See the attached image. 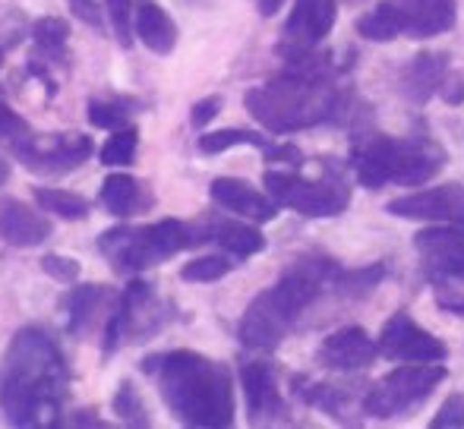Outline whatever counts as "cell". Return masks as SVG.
I'll use <instances>...</instances> for the list:
<instances>
[{"instance_id": "cell-9", "label": "cell", "mask_w": 464, "mask_h": 429, "mask_svg": "<svg viewBox=\"0 0 464 429\" xmlns=\"http://www.w3.org/2000/svg\"><path fill=\"white\" fill-rule=\"evenodd\" d=\"M171 319V307L155 294L152 284L133 281L117 297V307L104 325V350L114 354L123 344L149 341L155 331H161Z\"/></svg>"}, {"instance_id": "cell-22", "label": "cell", "mask_w": 464, "mask_h": 429, "mask_svg": "<svg viewBox=\"0 0 464 429\" xmlns=\"http://www.w3.org/2000/svg\"><path fill=\"white\" fill-rule=\"evenodd\" d=\"M54 234L51 221L19 199H0V240L19 250L42 246Z\"/></svg>"}, {"instance_id": "cell-47", "label": "cell", "mask_w": 464, "mask_h": 429, "mask_svg": "<svg viewBox=\"0 0 464 429\" xmlns=\"http://www.w3.org/2000/svg\"><path fill=\"white\" fill-rule=\"evenodd\" d=\"M351 4H361V0H351Z\"/></svg>"}, {"instance_id": "cell-14", "label": "cell", "mask_w": 464, "mask_h": 429, "mask_svg": "<svg viewBox=\"0 0 464 429\" xmlns=\"http://www.w3.org/2000/svg\"><path fill=\"white\" fill-rule=\"evenodd\" d=\"M385 212L408 221H430V224H459L464 227V186L440 184L430 190L404 193L392 199Z\"/></svg>"}, {"instance_id": "cell-30", "label": "cell", "mask_w": 464, "mask_h": 429, "mask_svg": "<svg viewBox=\"0 0 464 429\" xmlns=\"http://www.w3.org/2000/svg\"><path fill=\"white\" fill-rule=\"evenodd\" d=\"M237 146H253V148H269L272 142L266 136L253 133V129H215V133L199 136V152L202 155H218L227 152V148H237Z\"/></svg>"}, {"instance_id": "cell-38", "label": "cell", "mask_w": 464, "mask_h": 429, "mask_svg": "<svg viewBox=\"0 0 464 429\" xmlns=\"http://www.w3.org/2000/svg\"><path fill=\"white\" fill-rule=\"evenodd\" d=\"M433 429H461L464 426V392H452L440 405V411L430 420Z\"/></svg>"}, {"instance_id": "cell-16", "label": "cell", "mask_w": 464, "mask_h": 429, "mask_svg": "<svg viewBox=\"0 0 464 429\" xmlns=\"http://www.w3.org/2000/svg\"><path fill=\"white\" fill-rule=\"evenodd\" d=\"M376 357L379 344L367 335L363 325H344V329L332 331L316 350L319 367L332 369V373H361V369L372 367Z\"/></svg>"}, {"instance_id": "cell-3", "label": "cell", "mask_w": 464, "mask_h": 429, "mask_svg": "<svg viewBox=\"0 0 464 429\" xmlns=\"http://www.w3.org/2000/svg\"><path fill=\"white\" fill-rule=\"evenodd\" d=\"M161 401L184 426L221 429L234 424V379L225 363L196 350H165L142 360Z\"/></svg>"}, {"instance_id": "cell-46", "label": "cell", "mask_w": 464, "mask_h": 429, "mask_svg": "<svg viewBox=\"0 0 464 429\" xmlns=\"http://www.w3.org/2000/svg\"><path fill=\"white\" fill-rule=\"evenodd\" d=\"M0 63H4V48H0Z\"/></svg>"}, {"instance_id": "cell-24", "label": "cell", "mask_w": 464, "mask_h": 429, "mask_svg": "<svg viewBox=\"0 0 464 429\" xmlns=\"http://www.w3.org/2000/svg\"><path fill=\"white\" fill-rule=\"evenodd\" d=\"M136 35L155 54H171L178 48V23L159 0H136Z\"/></svg>"}, {"instance_id": "cell-11", "label": "cell", "mask_w": 464, "mask_h": 429, "mask_svg": "<svg viewBox=\"0 0 464 429\" xmlns=\"http://www.w3.org/2000/svg\"><path fill=\"white\" fill-rule=\"evenodd\" d=\"M414 250L433 284H464V227L433 224L414 234Z\"/></svg>"}, {"instance_id": "cell-21", "label": "cell", "mask_w": 464, "mask_h": 429, "mask_svg": "<svg viewBox=\"0 0 464 429\" xmlns=\"http://www.w3.org/2000/svg\"><path fill=\"white\" fill-rule=\"evenodd\" d=\"M395 6L401 16V35L417 42L455 29V19H459L455 0H395Z\"/></svg>"}, {"instance_id": "cell-4", "label": "cell", "mask_w": 464, "mask_h": 429, "mask_svg": "<svg viewBox=\"0 0 464 429\" xmlns=\"http://www.w3.org/2000/svg\"><path fill=\"white\" fill-rule=\"evenodd\" d=\"M338 269L342 265L335 259L316 256V253L294 259L278 275V281L253 297L250 307L244 310L237 325L240 344L256 354L278 350L281 341L294 331V325L304 319L306 310L332 291Z\"/></svg>"}, {"instance_id": "cell-26", "label": "cell", "mask_w": 464, "mask_h": 429, "mask_svg": "<svg viewBox=\"0 0 464 429\" xmlns=\"http://www.w3.org/2000/svg\"><path fill=\"white\" fill-rule=\"evenodd\" d=\"M70 25L57 16H44L32 25V44H35V57L32 61L44 63V67L67 70L70 67Z\"/></svg>"}, {"instance_id": "cell-2", "label": "cell", "mask_w": 464, "mask_h": 429, "mask_svg": "<svg viewBox=\"0 0 464 429\" xmlns=\"http://www.w3.org/2000/svg\"><path fill=\"white\" fill-rule=\"evenodd\" d=\"M70 392V369L44 329L25 325L13 335L0 379V411L13 426H57Z\"/></svg>"}, {"instance_id": "cell-15", "label": "cell", "mask_w": 464, "mask_h": 429, "mask_svg": "<svg viewBox=\"0 0 464 429\" xmlns=\"http://www.w3.org/2000/svg\"><path fill=\"white\" fill-rule=\"evenodd\" d=\"M240 388H244L246 417L253 426H278L287 424V405L281 398L278 376L269 363L250 360L240 367Z\"/></svg>"}, {"instance_id": "cell-29", "label": "cell", "mask_w": 464, "mask_h": 429, "mask_svg": "<svg viewBox=\"0 0 464 429\" xmlns=\"http://www.w3.org/2000/svg\"><path fill=\"white\" fill-rule=\"evenodd\" d=\"M35 203L42 205L44 212L57 214V218H67V221H82L92 212L89 199H82L80 193L54 190V186H35Z\"/></svg>"}, {"instance_id": "cell-12", "label": "cell", "mask_w": 464, "mask_h": 429, "mask_svg": "<svg viewBox=\"0 0 464 429\" xmlns=\"http://www.w3.org/2000/svg\"><path fill=\"white\" fill-rule=\"evenodd\" d=\"M338 19V0H294L291 16L285 19V29H281L278 42V57L310 54L323 44V38L332 32Z\"/></svg>"}, {"instance_id": "cell-18", "label": "cell", "mask_w": 464, "mask_h": 429, "mask_svg": "<svg viewBox=\"0 0 464 429\" xmlns=\"http://www.w3.org/2000/svg\"><path fill=\"white\" fill-rule=\"evenodd\" d=\"M452 70L446 51H420L414 54L398 73V92L404 95V101L411 105H427L433 95H440V86L446 80V73Z\"/></svg>"}, {"instance_id": "cell-19", "label": "cell", "mask_w": 464, "mask_h": 429, "mask_svg": "<svg viewBox=\"0 0 464 429\" xmlns=\"http://www.w3.org/2000/svg\"><path fill=\"white\" fill-rule=\"evenodd\" d=\"M117 297L104 284H80L63 297V310H67V331L73 338H89L95 331V325L104 319L108 325L111 313L117 307Z\"/></svg>"}, {"instance_id": "cell-13", "label": "cell", "mask_w": 464, "mask_h": 429, "mask_svg": "<svg viewBox=\"0 0 464 429\" xmlns=\"http://www.w3.org/2000/svg\"><path fill=\"white\" fill-rule=\"evenodd\" d=\"M89 155H92V139L82 133H48V136L35 133L19 148L16 158L32 174L54 177V174L76 171L82 161H89Z\"/></svg>"}, {"instance_id": "cell-20", "label": "cell", "mask_w": 464, "mask_h": 429, "mask_svg": "<svg viewBox=\"0 0 464 429\" xmlns=\"http://www.w3.org/2000/svg\"><path fill=\"white\" fill-rule=\"evenodd\" d=\"M294 392L306 401L310 407H319L325 411L332 420L338 424H348L357 426L363 420V395L354 392V386H338V382H304V379H294Z\"/></svg>"}, {"instance_id": "cell-10", "label": "cell", "mask_w": 464, "mask_h": 429, "mask_svg": "<svg viewBox=\"0 0 464 429\" xmlns=\"http://www.w3.org/2000/svg\"><path fill=\"white\" fill-rule=\"evenodd\" d=\"M379 354L385 360H398V363H446L449 348L446 341L427 331L411 313L398 310L379 329Z\"/></svg>"}, {"instance_id": "cell-23", "label": "cell", "mask_w": 464, "mask_h": 429, "mask_svg": "<svg viewBox=\"0 0 464 429\" xmlns=\"http://www.w3.org/2000/svg\"><path fill=\"white\" fill-rule=\"evenodd\" d=\"M155 196L149 190V184L130 177V174H111L102 184V205L114 218H133V214L152 209Z\"/></svg>"}, {"instance_id": "cell-36", "label": "cell", "mask_w": 464, "mask_h": 429, "mask_svg": "<svg viewBox=\"0 0 464 429\" xmlns=\"http://www.w3.org/2000/svg\"><path fill=\"white\" fill-rule=\"evenodd\" d=\"M32 136H35V129H32L16 110H10L4 101H0V146L10 148V152L16 155Z\"/></svg>"}, {"instance_id": "cell-33", "label": "cell", "mask_w": 464, "mask_h": 429, "mask_svg": "<svg viewBox=\"0 0 464 429\" xmlns=\"http://www.w3.org/2000/svg\"><path fill=\"white\" fill-rule=\"evenodd\" d=\"M234 259L237 256H231V253H227V256H199L180 269V278H184V281H196V284L221 281V278H225L227 272H234V265H237Z\"/></svg>"}, {"instance_id": "cell-32", "label": "cell", "mask_w": 464, "mask_h": 429, "mask_svg": "<svg viewBox=\"0 0 464 429\" xmlns=\"http://www.w3.org/2000/svg\"><path fill=\"white\" fill-rule=\"evenodd\" d=\"M133 105L123 99H89V123L98 129H123L130 127V110Z\"/></svg>"}, {"instance_id": "cell-41", "label": "cell", "mask_w": 464, "mask_h": 429, "mask_svg": "<svg viewBox=\"0 0 464 429\" xmlns=\"http://www.w3.org/2000/svg\"><path fill=\"white\" fill-rule=\"evenodd\" d=\"M266 161H272V165H285V167H304L306 165L304 152H300L297 146H291V142L269 146V148H266Z\"/></svg>"}, {"instance_id": "cell-34", "label": "cell", "mask_w": 464, "mask_h": 429, "mask_svg": "<svg viewBox=\"0 0 464 429\" xmlns=\"http://www.w3.org/2000/svg\"><path fill=\"white\" fill-rule=\"evenodd\" d=\"M114 414L127 426H149V424H152V420H149L146 405H142V398H140V388H136L133 382H121V386H117Z\"/></svg>"}, {"instance_id": "cell-43", "label": "cell", "mask_w": 464, "mask_h": 429, "mask_svg": "<svg viewBox=\"0 0 464 429\" xmlns=\"http://www.w3.org/2000/svg\"><path fill=\"white\" fill-rule=\"evenodd\" d=\"M436 303L455 316H464V294L459 284H436Z\"/></svg>"}, {"instance_id": "cell-39", "label": "cell", "mask_w": 464, "mask_h": 429, "mask_svg": "<svg viewBox=\"0 0 464 429\" xmlns=\"http://www.w3.org/2000/svg\"><path fill=\"white\" fill-rule=\"evenodd\" d=\"M67 6L80 23L92 25V29H104V13L108 10H102L98 0H67Z\"/></svg>"}, {"instance_id": "cell-1", "label": "cell", "mask_w": 464, "mask_h": 429, "mask_svg": "<svg viewBox=\"0 0 464 429\" xmlns=\"http://www.w3.org/2000/svg\"><path fill=\"white\" fill-rule=\"evenodd\" d=\"M244 105L259 127L287 136L344 120L354 101L338 82L335 54L310 51V54L287 57L278 76L244 95Z\"/></svg>"}, {"instance_id": "cell-17", "label": "cell", "mask_w": 464, "mask_h": 429, "mask_svg": "<svg viewBox=\"0 0 464 429\" xmlns=\"http://www.w3.org/2000/svg\"><path fill=\"white\" fill-rule=\"evenodd\" d=\"M208 196L225 212H234L237 218L256 221V224L276 221L281 209L269 193H259L256 186H250L246 180H237V177H215L212 186H208Z\"/></svg>"}, {"instance_id": "cell-5", "label": "cell", "mask_w": 464, "mask_h": 429, "mask_svg": "<svg viewBox=\"0 0 464 429\" xmlns=\"http://www.w3.org/2000/svg\"><path fill=\"white\" fill-rule=\"evenodd\" d=\"M446 148L427 133L389 136L372 129L370 120H357L351 136V167L357 184L367 190H382L389 184L423 186L446 167Z\"/></svg>"}, {"instance_id": "cell-37", "label": "cell", "mask_w": 464, "mask_h": 429, "mask_svg": "<svg viewBox=\"0 0 464 429\" xmlns=\"http://www.w3.org/2000/svg\"><path fill=\"white\" fill-rule=\"evenodd\" d=\"M42 272L61 284H76L82 275V265L76 262L73 256H57V253H51V256L42 259Z\"/></svg>"}, {"instance_id": "cell-45", "label": "cell", "mask_w": 464, "mask_h": 429, "mask_svg": "<svg viewBox=\"0 0 464 429\" xmlns=\"http://www.w3.org/2000/svg\"><path fill=\"white\" fill-rule=\"evenodd\" d=\"M6 177H10V165H6V161L0 158V186L6 184Z\"/></svg>"}, {"instance_id": "cell-27", "label": "cell", "mask_w": 464, "mask_h": 429, "mask_svg": "<svg viewBox=\"0 0 464 429\" xmlns=\"http://www.w3.org/2000/svg\"><path fill=\"white\" fill-rule=\"evenodd\" d=\"M385 275H389L385 262H370V265H363V269H338L332 294L342 297V300H361L372 288L382 284Z\"/></svg>"}, {"instance_id": "cell-44", "label": "cell", "mask_w": 464, "mask_h": 429, "mask_svg": "<svg viewBox=\"0 0 464 429\" xmlns=\"http://www.w3.org/2000/svg\"><path fill=\"white\" fill-rule=\"evenodd\" d=\"M281 4H285V0H256V6H259L263 16H276V13L281 10Z\"/></svg>"}, {"instance_id": "cell-6", "label": "cell", "mask_w": 464, "mask_h": 429, "mask_svg": "<svg viewBox=\"0 0 464 429\" xmlns=\"http://www.w3.org/2000/svg\"><path fill=\"white\" fill-rule=\"evenodd\" d=\"M202 240H206L202 227H193L178 218H165L152 221V224L111 227L98 240V250L117 275H140V272L155 269L165 259L178 256V253L202 243Z\"/></svg>"}, {"instance_id": "cell-35", "label": "cell", "mask_w": 464, "mask_h": 429, "mask_svg": "<svg viewBox=\"0 0 464 429\" xmlns=\"http://www.w3.org/2000/svg\"><path fill=\"white\" fill-rule=\"evenodd\" d=\"M104 10H108V19L114 25L117 44L130 48L136 32V0H104Z\"/></svg>"}, {"instance_id": "cell-8", "label": "cell", "mask_w": 464, "mask_h": 429, "mask_svg": "<svg viewBox=\"0 0 464 429\" xmlns=\"http://www.w3.org/2000/svg\"><path fill=\"white\" fill-rule=\"evenodd\" d=\"M446 379L442 363H404V367L385 373L376 386L363 395V411L372 420H395L420 407L430 395Z\"/></svg>"}, {"instance_id": "cell-25", "label": "cell", "mask_w": 464, "mask_h": 429, "mask_svg": "<svg viewBox=\"0 0 464 429\" xmlns=\"http://www.w3.org/2000/svg\"><path fill=\"white\" fill-rule=\"evenodd\" d=\"M206 231V240H215L225 253L237 259H246V256H256V253L266 250V237L259 227L246 224V221H234V218H221V221H212Z\"/></svg>"}, {"instance_id": "cell-42", "label": "cell", "mask_w": 464, "mask_h": 429, "mask_svg": "<svg viewBox=\"0 0 464 429\" xmlns=\"http://www.w3.org/2000/svg\"><path fill=\"white\" fill-rule=\"evenodd\" d=\"M440 99L452 108L464 105V70H449L446 80H442V86H440Z\"/></svg>"}, {"instance_id": "cell-7", "label": "cell", "mask_w": 464, "mask_h": 429, "mask_svg": "<svg viewBox=\"0 0 464 429\" xmlns=\"http://www.w3.org/2000/svg\"><path fill=\"white\" fill-rule=\"evenodd\" d=\"M263 184L278 205L304 218H335L351 205V186L329 165L323 167V177H304L300 167H269Z\"/></svg>"}, {"instance_id": "cell-31", "label": "cell", "mask_w": 464, "mask_h": 429, "mask_svg": "<svg viewBox=\"0 0 464 429\" xmlns=\"http://www.w3.org/2000/svg\"><path fill=\"white\" fill-rule=\"evenodd\" d=\"M136 148H140V129L136 127L114 129V136L102 146V165H108V167L136 165Z\"/></svg>"}, {"instance_id": "cell-28", "label": "cell", "mask_w": 464, "mask_h": 429, "mask_svg": "<svg viewBox=\"0 0 464 429\" xmlns=\"http://www.w3.org/2000/svg\"><path fill=\"white\" fill-rule=\"evenodd\" d=\"M354 29H357V35L367 38V42H395V38L401 35V16H398L395 0H382V4L367 10L357 19Z\"/></svg>"}, {"instance_id": "cell-40", "label": "cell", "mask_w": 464, "mask_h": 429, "mask_svg": "<svg viewBox=\"0 0 464 429\" xmlns=\"http://www.w3.org/2000/svg\"><path fill=\"white\" fill-rule=\"evenodd\" d=\"M221 95H208V99H202V101H196L193 108H189V123H193L196 129H202V127H208V123L218 117V110H221Z\"/></svg>"}]
</instances>
